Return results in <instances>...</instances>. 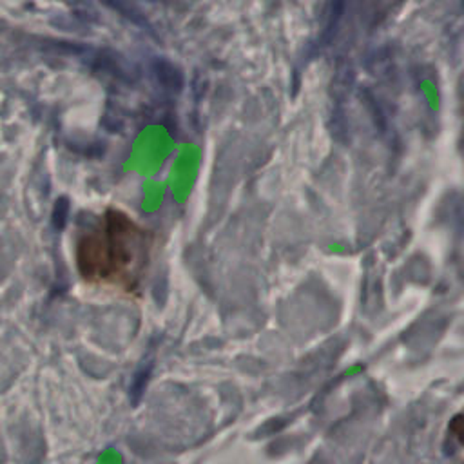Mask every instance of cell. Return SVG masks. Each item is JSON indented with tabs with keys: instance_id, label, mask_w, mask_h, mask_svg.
Wrapping results in <instances>:
<instances>
[{
	"instance_id": "1",
	"label": "cell",
	"mask_w": 464,
	"mask_h": 464,
	"mask_svg": "<svg viewBox=\"0 0 464 464\" xmlns=\"http://www.w3.org/2000/svg\"><path fill=\"white\" fill-rule=\"evenodd\" d=\"M457 421L460 423V426H457L455 423H452V432L464 443V417H457Z\"/></svg>"
}]
</instances>
